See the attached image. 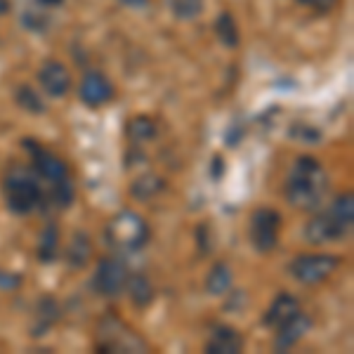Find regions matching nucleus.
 <instances>
[{
    "instance_id": "obj_8",
    "label": "nucleus",
    "mask_w": 354,
    "mask_h": 354,
    "mask_svg": "<svg viewBox=\"0 0 354 354\" xmlns=\"http://www.w3.org/2000/svg\"><path fill=\"white\" fill-rule=\"evenodd\" d=\"M21 147L28 151L31 156L33 173L38 175V180H45L48 185H53L57 180H64L68 177V165L59 153H55L48 147L38 145L36 140H21Z\"/></svg>"
},
{
    "instance_id": "obj_18",
    "label": "nucleus",
    "mask_w": 354,
    "mask_h": 354,
    "mask_svg": "<svg viewBox=\"0 0 354 354\" xmlns=\"http://www.w3.org/2000/svg\"><path fill=\"white\" fill-rule=\"evenodd\" d=\"M232 283H234V272L227 262H215L213 270H210L208 277H205V290H208L210 295L230 293Z\"/></svg>"
},
{
    "instance_id": "obj_15",
    "label": "nucleus",
    "mask_w": 354,
    "mask_h": 354,
    "mask_svg": "<svg viewBox=\"0 0 354 354\" xmlns=\"http://www.w3.org/2000/svg\"><path fill=\"white\" fill-rule=\"evenodd\" d=\"M62 319V307L59 302L55 298H43L38 300L36 305V312H33V324H31V335H36V338H41V335L48 333L50 328L55 326L57 322Z\"/></svg>"
},
{
    "instance_id": "obj_5",
    "label": "nucleus",
    "mask_w": 354,
    "mask_h": 354,
    "mask_svg": "<svg viewBox=\"0 0 354 354\" xmlns=\"http://www.w3.org/2000/svg\"><path fill=\"white\" fill-rule=\"evenodd\" d=\"M97 350L100 352H147L149 345L125 322L106 314L97 326Z\"/></svg>"
},
{
    "instance_id": "obj_13",
    "label": "nucleus",
    "mask_w": 354,
    "mask_h": 354,
    "mask_svg": "<svg viewBox=\"0 0 354 354\" xmlns=\"http://www.w3.org/2000/svg\"><path fill=\"white\" fill-rule=\"evenodd\" d=\"M243 350V335L230 324H215L205 340V352L210 354H239Z\"/></svg>"
},
{
    "instance_id": "obj_4",
    "label": "nucleus",
    "mask_w": 354,
    "mask_h": 354,
    "mask_svg": "<svg viewBox=\"0 0 354 354\" xmlns=\"http://www.w3.org/2000/svg\"><path fill=\"white\" fill-rule=\"evenodd\" d=\"M3 194L10 213L28 215L41 208L45 201L43 187L36 173H28L24 168H12L3 180Z\"/></svg>"
},
{
    "instance_id": "obj_16",
    "label": "nucleus",
    "mask_w": 354,
    "mask_h": 354,
    "mask_svg": "<svg viewBox=\"0 0 354 354\" xmlns=\"http://www.w3.org/2000/svg\"><path fill=\"white\" fill-rule=\"evenodd\" d=\"M125 290H128L130 302L135 307H149L153 298H156V288H153V283L149 281L147 274H128Z\"/></svg>"
},
{
    "instance_id": "obj_20",
    "label": "nucleus",
    "mask_w": 354,
    "mask_h": 354,
    "mask_svg": "<svg viewBox=\"0 0 354 354\" xmlns=\"http://www.w3.org/2000/svg\"><path fill=\"white\" fill-rule=\"evenodd\" d=\"M90 258H93V243H90L88 234L76 232L66 248V262L71 267H76V270H83Z\"/></svg>"
},
{
    "instance_id": "obj_12",
    "label": "nucleus",
    "mask_w": 354,
    "mask_h": 354,
    "mask_svg": "<svg viewBox=\"0 0 354 354\" xmlns=\"http://www.w3.org/2000/svg\"><path fill=\"white\" fill-rule=\"evenodd\" d=\"M312 328V317L307 312L298 310L288 322H283L277 328V338H274V352H288L293 350L298 342L310 333Z\"/></svg>"
},
{
    "instance_id": "obj_28",
    "label": "nucleus",
    "mask_w": 354,
    "mask_h": 354,
    "mask_svg": "<svg viewBox=\"0 0 354 354\" xmlns=\"http://www.w3.org/2000/svg\"><path fill=\"white\" fill-rule=\"evenodd\" d=\"M24 283V274L19 272H10V270H0V290H19Z\"/></svg>"
},
{
    "instance_id": "obj_3",
    "label": "nucleus",
    "mask_w": 354,
    "mask_h": 354,
    "mask_svg": "<svg viewBox=\"0 0 354 354\" xmlns=\"http://www.w3.org/2000/svg\"><path fill=\"white\" fill-rule=\"evenodd\" d=\"M106 245L116 253H137L142 250L151 239V227L140 213L130 208L118 210L104 227Z\"/></svg>"
},
{
    "instance_id": "obj_32",
    "label": "nucleus",
    "mask_w": 354,
    "mask_h": 354,
    "mask_svg": "<svg viewBox=\"0 0 354 354\" xmlns=\"http://www.w3.org/2000/svg\"><path fill=\"white\" fill-rule=\"evenodd\" d=\"M118 3L121 5H125V8H147V5H149V0H118Z\"/></svg>"
},
{
    "instance_id": "obj_30",
    "label": "nucleus",
    "mask_w": 354,
    "mask_h": 354,
    "mask_svg": "<svg viewBox=\"0 0 354 354\" xmlns=\"http://www.w3.org/2000/svg\"><path fill=\"white\" fill-rule=\"evenodd\" d=\"M205 227H208V225H201V227H198V230H196V241H198V248H201V253L205 255V253H210V250H213L215 248V241H210V236H205Z\"/></svg>"
},
{
    "instance_id": "obj_1",
    "label": "nucleus",
    "mask_w": 354,
    "mask_h": 354,
    "mask_svg": "<svg viewBox=\"0 0 354 354\" xmlns=\"http://www.w3.org/2000/svg\"><path fill=\"white\" fill-rule=\"evenodd\" d=\"M328 189V177L319 158L298 156L286 180V198L300 210H314L322 205L324 194Z\"/></svg>"
},
{
    "instance_id": "obj_22",
    "label": "nucleus",
    "mask_w": 354,
    "mask_h": 354,
    "mask_svg": "<svg viewBox=\"0 0 354 354\" xmlns=\"http://www.w3.org/2000/svg\"><path fill=\"white\" fill-rule=\"evenodd\" d=\"M215 36H218V41L225 45V48L234 50L241 41V36H239V26H236V19L230 15V12H220L218 19H215Z\"/></svg>"
},
{
    "instance_id": "obj_33",
    "label": "nucleus",
    "mask_w": 354,
    "mask_h": 354,
    "mask_svg": "<svg viewBox=\"0 0 354 354\" xmlns=\"http://www.w3.org/2000/svg\"><path fill=\"white\" fill-rule=\"evenodd\" d=\"M10 10H12V5H10V0H0V17L8 15Z\"/></svg>"
},
{
    "instance_id": "obj_9",
    "label": "nucleus",
    "mask_w": 354,
    "mask_h": 354,
    "mask_svg": "<svg viewBox=\"0 0 354 354\" xmlns=\"http://www.w3.org/2000/svg\"><path fill=\"white\" fill-rule=\"evenodd\" d=\"M128 267L121 258H102L93 277V288L104 298H116L125 290Z\"/></svg>"
},
{
    "instance_id": "obj_2",
    "label": "nucleus",
    "mask_w": 354,
    "mask_h": 354,
    "mask_svg": "<svg viewBox=\"0 0 354 354\" xmlns=\"http://www.w3.org/2000/svg\"><path fill=\"white\" fill-rule=\"evenodd\" d=\"M354 225V201L352 194H340L333 201V205L326 213H319L307 222L305 227V239L314 245L333 243L340 239L350 236Z\"/></svg>"
},
{
    "instance_id": "obj_29",
    "label": "nucleus",
    "mask_w": 354,
    "mask_h": 354,
    "mask_svg": "<svg viewBox=\"0 0 354 354\" xmlns=\"http://www.w3.org/2000/svg\"><path fill=\"white\" fill-rule=\"evenodd\" d=\"M300 3L317 10V12H328V10H333L335 5H338V0H300Z\"/></svg>"
},
{
    "instance_id": "obj_24",
    "label": "nucleus",
    "mask_w": 354,
    "mask_h": 354,
    "mask_svg": "<svg viewBox=\"0 0 354 354\" xmlns=\"http://www.w3.org/2000/svg\"><path fill=\"white\" fill-rule=\"evenodd\" d=\"M50 198H53V203L59 210H66L68 205L73 203V198H76V189H73L71 177L53 182V185H50Z\"/></svg>"
},
{
    "instance_id": "obj_14",
    "label": "nucleus",
    "mask_w": 354,
    "mask_h": 354,
    "mask_svg": "<svg viewBox=\"0 0 354 354\" xmlns=\"http://www.w3.org/2000/svg\"><path fill=\"white\" fill-rule=\"evenodd\" d=\"M300 310V302L295 295L290 293H279L277 298L272 300V305L267 307L265 317H262V324L270 328H279L283 322H288L295 312Z\"/></svg>"
},
{
    "instance_id": "obj_19",
    "label": "nucleus",
    "mask_w": 354,
    "mask_h": 354,
    "mask_svg": "<svg viewBox=\"0 0 354 354\" xmlns=\"http://www.w3.org/2000/svg\"><path fill=\"white\" fill-rule=\"evenodd\" d=\"M125 133H128L130 142L142 145V142H151L153 137H156L158 128H156V121H153L151 116H147V113H137V116H133L128 123H125Z\"/></svg>"
},
{
    "instance_id": "obj_11",
    "label": "nucleus",
    "mask_w": 354,
    "mask_h": 354,
    "mask_svg": "<svg viewBox=\"0 0 354 354\" xmlns=\"http://www.w3.org/2000/svg\"><path fill=\"white\" fill-rule=\"evenodd\" d=\"M113 93H116V90H113V83L102 71H88L81 78V85H78V97H81V102L88 106H93V109L104 106L106 102H111Z\"/></svg>"
},
{
    "instance_id": "obj_10",
    "label": "nucleus",
    "mask_w": 354,
    "mask_h": 354,
    "mask_svg": "<svg viewBox=\"0 0 354 354\" xmlns=\"http://www.w3.org/2000/svg\"><path fill=\"white\" fill-rule=\"evenodd\" d=\"M38 83H41L45 95L59 100L71 90V71L66 68L64 62L45 59L41 68H38Z\"/></svg>"
},
{
    "instance_id": "obj_7",
    "label": "nucleus",
    "mask_w": 354,
    "mask_h": 354,
    "mask_svg": "<svg viewBox=\"0 0 354 354\" xmlns=\"http://www.w3.org/2000/svg\"><path fill=\"white\" fill-rule=\"evenodd\" d=\"M281 234V213L274 208H255L248 222V241L258 253H272Z\"/></svg>"
},
{
    "instance_id": "obj_23",
    "label": "nucleus",
    "mask_w": 354,
    "mask_h": 354,
    "mask_svg": "<svg viewBox=\"0 0 354 354\" xmlns=\"http://www.w3.org/2000/svg\"><path fill=\"white\" fill-rule=\"evenodd\" d=\"M15 100L17 104L21 106L24 111L33 113V116H41V113L48 111V106H45L41 93H38L36 88H31V85H19L15 93Z\"/></svg>"
},
{
    "instance_id": "obj_26",
    "label": "nucleus",
    "mask_w": 354,
    "mask_h": 354,
    "mask_svg": "<svg viewBox=\"0 0 354 354\" xmlns=\"http://www.w3.org/2000/svg\"><path fill=\"white\" fill-rule=\"evenodd\" d=\"M290 137L300 142H307V145H317V142L322 140V133L310 123H295L293 128H290Z\"/></svg>"
},
{
    "instance_id": "obj_27",
    "label": "nucleus",
    "mask_w": 354,
    "mask_h": 354,
    "mask_svg": "<svg viewBox=\"0 0 354 354\" xmlns=\"http://www.w3.org/2000/svg\"><path fill=\"white\" fill-rule=\"evenodd\" d=\"M21 24H24L28 31L41 33L45 31V26H48V17L43 12H36V10H26V12L21 15Z\"/></svg>"
},
{
    "instance_id": "obj_25",
    "label": "nucleus",
    "mask_w": 354,
    "mask_h": 354,
    "mask_svg": "<svg viewBox=\"0 0 354 354\" xmlns=\"http://www.w3.org/2000/svg\"><path fill=\"white\" fill-rule=\"evenodd\" d=\"M170 8L177 19L192 21L203 12V0H170Z\"/></svg>"
},
{
    "instance_id": "obj_34",
    "label": "nucleus",
    "mask_w": 354,
    "mask_h": 354,
    "mask_svg": "<svg viewBox=\"0 0 354 354\" xmlns=\"http://www.w3.org/2000/svg\"><path fill=\"white\" fill-rule=\"evenodd\" d=\"M38 3H41L43 8H57V5H62L64 0H38Z\"/></svg>"
},
{
    "instance_id": "obj_17",
    "label": "nucleus",
    "mask_w": 354,
    "mask_h": 354,
    "mask_svg": "<svg viewBox=\"0 0 354 354\" xmlns=\"http://www.w3.org/2000/svg\"><path fill=\"white\" fill-rule=\"evenodd\" d=\"M62 234H59V227L55 222H48L41 232V239H38V248H36V255L41 262H55L59 258V243H62Z\"/></svg>"
},
{
    "instance_id": "obj_21",
    "label": "nucleus",
    "mask_w": 354,
    "mask_h": 354,
    "mask_svg": "<svg viewBox=\"0 0 354 354\" xmlns=\"http://www.w3.org/2000/svg\"><path fill=\"white\" fill-rule=\"evenodd\" d=\"M165 187L163 177L153 175V173H147L142 177H137V180L130 185V194L137 198V201H151L156 194H161Z\"/></svg>"
},
{
    "instance_id": "obj_31",
    "label": "nucleus",
    "mask_w": 354,
    "mask_h": 354,
    "mask_svg": "<svg viewBox=\"0 0 354 354\" xmlns=\"http://www.w3.org/2000/svg\"><path fill=\"white\" fill-rule=\"evenodd\" d=\"M222 173H225V158H222L220 153H215V156L210 158V177L218 182L222 180Z\"/></svg>"
},
{
    "instance_id": "obj_6",
    "label": "nucleus",
    "mask_w": 354,
    "mask_h": 354,
    "mask_svg": "<svg viewBox=\"0 0 354 354\" xmlns=\"http://www.w3.org/2000/svg\"><path fill=\"white\" fill-rule=\"evenodd\" d=\"M340 267V258L330 253H302L295 255L293 262L288 265V272L295 281L305 283V286H317L324 283L333 272Z\"/></svg>"
}]
</instances>
